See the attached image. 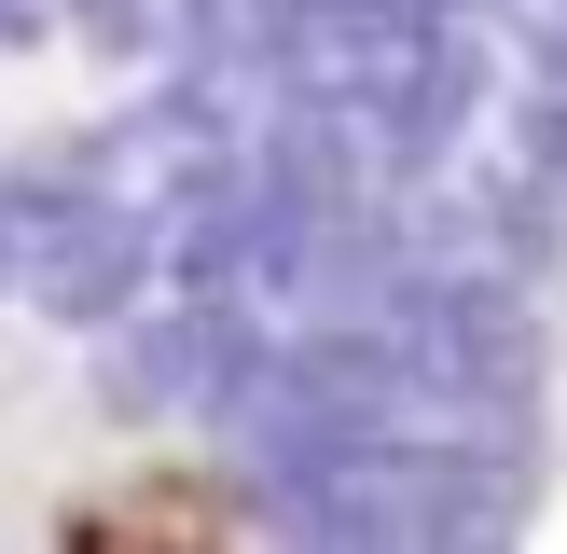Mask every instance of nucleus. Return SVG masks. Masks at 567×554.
Instances as JSON below:
<instances>
[{"label": "nucleus", "instance_id": "obj_1", "mask_svg": "<svg viewBox=\"0 0 567 554\" xmlns=\"http://www.w3.org/2000/svg\"><path fill=\"white\" fill-rule=\"evenodd\" d=\"M55 554H236V499L208 471H181V458H138L125 485L70 499Z\"/></svg>", "mask_w": 567, "mask_h": 554}]
</instances>
